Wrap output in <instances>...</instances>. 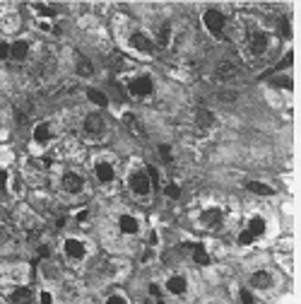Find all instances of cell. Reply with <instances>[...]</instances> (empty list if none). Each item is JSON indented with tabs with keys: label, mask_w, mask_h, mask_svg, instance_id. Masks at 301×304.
I'll use <instances>...</instances> for the list:
<instances>
[{
	"label": "cell",
	"mask_w": 301,
	"mask_h": 304,
	"mask_svg": "<svg viewBox=\"0 0 301 304\" xmlns=\"http://www.w3.org/2000/svg\"><path fill=\"white\" fill-rule=\"evenodd\" d=\"M203 24H205V29L212 34V36H222L224 27H227V17H224L219 10L210 8L205 15H203Z\"/></svg>",
	"instance_id": "6da1fadb"
},
{
	"label": "cell",
	"mask_w": 301,
	"mask_h": 304,
	"mask_svg": "<svg viewBox=\"0 0 301 304\" xmlns=\"http://www.w3.org/2000/svg\"><path fill=\"white\" fill-rule=\"evenodd\" d=\"M128 89H130V94H133V97H147V94H152L154 82H152L150 75H137V78H133V80H130Z\"/></svg>",
	"instance_id": "7a4b0ae2"
},
{
	"label": "cell",
	"mask_w": 301,
	"mask_h": 304,
	"mask_svg": "<svg viewBox=\"0 0 301 304\" xmlns=\"http://www.w3.org/2000/svg\"><path fill=\"white\" fill-rule=\"evenodd\" d=\"M150 188H152L150 176L145 174V172H135V174L130 176V191H133L135 196H147Z\"/></svg>",
	"instance_id": "3957f363"
},
{
	"label": "cell",
	"mask_w": 301,
	"mask_h": 304,
	"mask_svg": "<svg viewBox=\"0 0 301 304\" xmlns=\"http://www.w3.org/2000/svg\"><path fill=\"white\" fill-rule=\"evenodd\" d=\"M270 46V39L265 32H253L251 34V41H248V51L253 53V56H263Z\"/></svg>",
	"instance_id": "277c9868"
},
{
	"label": "cell",
	"mask_w": 301,
	"mask_h": 304,
	"mask_svg": "<svg viewBox=\"0 0 301 304\" xmlns=\"http://www.w3.org/2000/svg\"><path fill=\"white\" fill-rule=\"evenodd\" d=\"M63 249H65V256L68 258H72V261H82L85 258V254H87V249H85V244L79 239H65V244H63Z\"/></svg>",
	"instance_id": "5b68a950"
},
{
	"label": "cell",
	"mask_w": 301,
	"mask_h": 304,
	"mask_svg": "<svg viewBox=\"0 0 301 304\" xmlns=\"http://www.w3.org/2000/svg\"><path fill=\"white\" fill-rule=\"evenodd\" d=\"M130 46H133L135 51H140V53H152V51H154V41H152L147 34L135 32L133 36H130Z\"/></svg>",
	"instance_id": "8992f818"
},
{
	"label": "cell",
	"mask_w": 301,
	"mask_h": 304,
	"mask_svg": "<svg viewBox=\"0 0 301 304\" xmlns=\"http://www.w3.org/2000/svg\"><path fill=\"white\" fill-rule=\"evenodd\" d=\"M61 184H63V188L68 193H79L82 191V186H85V181H82V176H79L77 172H65Z\"/></svg>",
	"instance_id": "52a82bcc"
},
{
	"label": "cell",
	"mask_w": 301,
	"mask_h": 304,
	"mask_svg": "<svg viewBox=\"0 0 301 304\" xmlns=\"http://www.w3.org/2000/svg\"><path fill=\"white\" fill-rule=\"evenodd\" d=\"M85 130H87L89 136H102L104 130H106V123L99 113H87V119H85Z\"/></svg>",
	"instance_id": "ba28073f"
},
{
	"label": "cell",
	"mask_w": 301,
	"mask_h": 304,
	"mask_svg": "<svg viewBox=\"0 0 301 304\" xmlns=\"http://www.w3.org/2000/svg\"><path fill=\"white\" fill-rule=\"evenodd\" d=\"M94 174H96V179H99L102 184H111L113 179H116V169H113L111 162H96Z\"/></svg>",
	"instance_id": "9c48e42d"
},
{
	"label": "cell",
	"mask_w": 301,
	"mask_h": 304,
	"mask_svg": "<svg viewBox=\"0 0 301 304\" xmlns=\"http://www.w3.org/2000/svg\"><path fill=\"white\" fill-rule=\"evenodd\" d=\"M118 230L123 234H137L140 232V222H137V217H133V215H121L118 217Z\"/></svg>",
	"instance_id": "30bf717a"
},
{
	"label": "cell",
	"mask_w": 301,
	"mask_h": 304,
	"mask_svg": "<svg viewBox=\"0 0 301 304\" xmlns=\"http://www.w3.org/2000/svg\"><path fill=\"white\" fill-rule=\"evenodd\" d=\"M27 53H29V44L24 39H19V41H15V44H10V61H24L27 58Z\"/></svg>",
	"instance_id": "8fae6325"
},
{
	"label": "cell",
	"mask_w": 301,
	"mask_h": 304,
	"mask_svg": "<svg viewBox=\"0 0 301 304\" xmlns=\"http://www.w3.org/2000/svg\"><path fill=\"white\" fill-rule=\"evenodd\" d=\"M200 220H203V224H205V227L214 230V227H219V224H222V210H219V208H210V210H205V213H203V217H200Z\"/></svg>",
	"instance_id": "7c38bea8"
},
{
	"label": "cell",
	"mask_w": 301,
	"mask_h": 304,
	"mask_svg": "<svg viewBox=\"0 0 301 304\" xmlns=\"http://www.w3.org/2000/svg\"><path fill=\"white\" fill-rule=\"evenodd\" d=\"M51 140V123H36L34 126V143L36 145H46Z\"/></svg>",
	"instance_id": "4fadbf2b"
},
{
	"label": "cell",
	"mask_w": 301,
	"mask_h": 304,
	"mask_svg": "<svg viewBox=\"0 0 301 304\" xmlns=\"http://www.w3.org/2000/svg\"><path fill=\"white\" fill-rule=\"evenodd\" d=\"M34 292L29 288H15L12 295H10V302L12 304H32Z\"/></svg>",
	"instance_id": "5bb4252c"
},
{
	"label": "cell",
	"mask_w": 301,
	"mask_h": 304,
	"mask_svg": "<svg viewBox=\"0 0 301 304\" xmlns=\"http://www.w3.org/2000/svg\"><path fill=\"white\" fill-rule=\"evenodd\" d=\"M167 290L171 292V295H183V292L188 290V282H186L183 275H171V278L167 280Z\"/></svg>",
	"instance_id": "9a60e30c"
},
{
	"label": "cell",
	"mask_w": 301,
	"mask_h": 304,
	"mask_svg": "<svg viewBox=\"0 0 301 304\" xmlns=\"http://www.w3.org/2000/svg\"><path fill=\"white\" fill-rule=\"evenodd\" d=\"M251 285H253L255 290H265L272 285V275H270L268 271H255L253 275H251Z\"/></svg>",
	"instance_id": "2e32d148"
},
{
	"label": "cell",
	"mask_w": 301,
	"mask_h": 304,
	"mask_svg": "<svg viewBox=\"0 0 301 304\" xmlns=\"http://www.w3.org/2000/svg\"><path fill=\"white\" fill-rule=\"evenodd\" d=\"M87 99H89V102H92L94 106H99V109L109 106V97H106V92H104V89L89 87V89H87Z\"/></svg>",
	"instance_id": "e0dca14e"
},
{
	"label": "cell",
	"mask_w": 301,
	"mask_h": 304,
	"mask_svg": "<svg viewBox=\"0 0 301 304\" xmlns=\"http://www.w3.org/2000/svg\"><path fill=\"white\" fill-rule=\"evenodd\" d=\"M195 123H198L200 128H212L217 121H214V113L212 111H207V109H198V111H195Z\"/></svg>",
	"instance_id": "ac0fdd59"
},
{
	"label": "cell",
	"mask_w": 301,
	"mask_h": 304,
	"mask_svg": "<svg viewBox=\"0 0 301 304\" xmlns=\"http://www.w3.org/2000/svg\"><path fill=\"white\" fill-rule=\"evenodd\" d=\"M217 78H219V80H231V78H236V65L231 63V61H222V63L217 65Z\"/></svg>",
	"instance_id": "d6986e66"
},
{
	"label": "cell",
	"mask_w": 301,
	"mask_h": 304,
	"mask_svg": "<svg viewBox=\"0 0 301 304\" xmlns=\"http://www.w3.org/2000/svg\"><path fill=\"white\" fill-rule=\"evenodd\" d=\"M77 75L79 78H92V75H94V65H92V61H89L87 56L77 58Z\"/></svg>",
	"instance_id": "ffe728a7"
},
{
	"label": "cell",
	"mask_w": 301,
	"mask_h": 304,
	"mask_svg": "<svg viewBox=\"0 0 301 304\" xmlns=\"http://www.w3.org/2000/svg\"><path fill=\"white\" fill-rule=\"evenodd\" d=\"M246 188L251 193H255V196H272V186H268V184H263V181H248L246 184Z\"/></svg>",
	"instance_id": "44dd1931"
},
{
	"label": "cell",
	"mask_w": 301,
	"mask_h": 304,
	"mask_svg": "<svg viewBox=\"0 0 301 304\" xmlns=\"http://www.w3.org/2000/svg\"><path fill=\"white\" fill-rule=\"evenodd\" d=\"M193 261L198 265H210V256H207L203 244H193Z\"/></svg>",
	"instance_id": "7402d4cb"
},
{
	"label": "cell",
	"mask_w": 301,
	"mask_h": 304,
	"mask_svg": "<svg viewBox=\"0 0 301 304\" xmlns=\"http://www.w3.org/2000/svg\"><path fill=\"white\" fill-rule=\"evenodd\" d=\"M246 230H248V232L253 234V237H260L263 232H265V220H263V217H251V220H248V227H246Z\"/></svg>",
	"instance_id": "603a6c76"
},
{
	"label": "cell",
	"mask_w": 301,
	"mask_h": 304,
	"mask_svg": "<svg viewBox=\"0 0 301 304\" xmlns=\"http://www.w3.org/2000/svg\"><path fill=\"white\" fill-rule=\"evenodd\" d=\"M171 41V24H162L157 34V46H169Z\"/></svg>",
	"instance_id": "cb8c5ba5"
},
{
	"label": "cell",
	"mask_w": 301,
	"mask_h": 304,
	"mask_svg": "<svg viewBox=\"0 0 301 304\" xmlns=\"http://www.w3.org/2000/svg\"><path fill=\"white\" fill-rule=\"evenodd\" d=\"M123 121H126V126L130 130H133V133H137V136H145V130H143V123H140V121L135 119L133 113H126V116H123Z\"/></svg>",
	"instance_id": "d4e9b609"
},
{
	"label": "cell",
	"mask_w": 301,
	"mask_h": 304,
	"mask_svg": "<svg viewBox=\"0 0 301 304\" xmlns=\"http://www.w3.org/2000/svg\"><path fill=\"white\" fill-rule=\"evenodd\" d=\"M277 27H279V34H282V39H292V24H289V17H279V20H277Z\"/></svg>",
	"instance_id": "484cf974"
},
{
	"label": "cell",
	"mask_w": 301,
	"mask_h": 304,
	"mask_svg": "<svg viewBox=\"0 0 301 304\" xmlns=\"http://www.w3.org/2000/svg\"><path fill=\"white\" fill-rule=\"evenodd\" d=\"M272 85H277L282 89H292V78H287V75H275L272 78Z\"/></svg>",
	"instance_id": "4316f807"
},
{
	"label": "cell",
	"mask_w": 301,
	"mask_h": 304,
	"mask_svg": "<svg viewBox=\"0 0 301 304\" xmlns=\"http://www.w3.org/2000/svg\"><path fill=\"white\" fill-rule=\"evenodd\" d=\"M34 10H36L41 17H48V20L56 17V8H51V5H34Z\"/></svg>",
	"instance_id": "83f0119b"
},
{
	"label": "cell",
	"mask_w": 301,
	"mask_h": 304,
	"mask_svg": "<svg viewBox=\"0 0 301 304\" xmlns=\"http://www.w3.org/2000/svg\"><path fill=\"white\" fill-rule=\"evenodd\" d=\"M164 193H167V198L176 200L178 196H181V188H178L176 184H167V186H164Z\"/></svg>",
	"instance_id": "f1b7e54d"
},
{
	"label": "cell",
	"mask_w": 301,
	"mask_h": 304,
	"mask_svg": "<svg viewBox=\"0 0 301 304\" xmlns=\"http://www.w3.org/2000/svg\"><path fill=\"white\" fill-rule=\"evenodd\" d=\"M292 61H294V56H292V51H289V53H285V58H282V61L275 65V72H279V70H285V68H289V65H292Z\"/></svg>",
	"instance_id": "f546056e"
},
{
	"label": "cell",
	"mask_w": 301,
	"mask_h": 304,
	"mask_svg": "<svg viewBox=\"0 0 301 304\" xmlns=\"http://www.w3.org/2000/svg\"><path fill=\"white\" fill-rule=\"evenodd\" d=\"M253 241H255V237L248 232V230H244V232L238 234V244H241V246H248V244H253Z\"/></svg>",
	"instance_id": "4dcf8cb0"
},
{
	"label": "cell",
	"mask_w": 301,
	"mask_h": 304,
	"mask_svg": "<svg viewBox=\"0 0 301 304\" xmlns=\"http://www.w3.org/2000/svg\"><path fill=\"white\" fill-rule=\"evenodd\" d=\"M238 297H241V304H255V297H253V292H251V290H241V292H238Z\"/></svg>",
	"instance_id": "1f68e13d"
},
{
	"label": "cell",
	"mask_w": 301,
	"mask_h": 304,
	"mask_svg": "<svg viewBox=\"0 0 301 304\" xmlns=\"http://www.w3.org/2000/svg\"><path fill=\"white\" fill-rule=\"evenodd\" d=\"M159 155H162V160H164V162L174 160V157H171V147H169V145H159Z\"/></svg>",
	"instance_id": "d6a6232c"
},
{
	"label": "cell",
	"mask_w": 301,
	"mask_h": 304,
	"mask_svg": "<svg viewBox=\"0 0 301 304\" xmlns=\"http://www.w3.org/2000/svg\"><path fill=\"white\" fill-rule=\"evenodd\" d=\"M8 58H10V44L0 41V61H8Z\"/></svg>",
	"instance_id": "836d02e7"
},
{
	"label": "cell",
	"mask_w": 301,
	"mask_h": 304,
	"mask_svg": "<svg viewBox=\"0 0 301 304\" xmlns=\"http://www.w3.org/2000/svg\"><path fill=\"white\" fill-rule=\"evenodd\" d=\"M145 174L150 176V184H159V172L154 167H147V172Z\"/></svg>",
	"instance_id": "e575fe53"
},
{
	"label": "cell",
	"mask_w": 301,
	"mask_h": 304,
	"mask_svg": "<svg viewBox=\"0 0 301 304\" xmlns=\"http://www.w3.org/2000/svg\"><path fill=\"white\" fill-rule=\"evenodd\" d=\"M106 304H128V302H126V297L123 295H111L109 299H106Z\"/></svg>",
	"instance_id": "d590c367"
},
{
	"label": "cell",
	"mask_w": 301,
	"mask_h": 304,
	"mask_svg": "<svg viewBox=\"0 0 301 304\" xmlns=\"http://www.w3.org/2000/svg\"><path fill=\"white\" fill-rule=\"evenodd\" d=\"M36 254H39V256H41V258H48V254H51V249H48V246H46V244H41V246H39V249H36Z\"/></svg>",
	"instance_id": "8d00e7d4"
},
{
	"label": "cell",
	"mask_w": 301,
	"mask_h": 304,
	"mask_svg": "<svg viewBox=\"0 0 301 304\" xmlns=\"http://www.w3.org/2000/svg\"><path fill=\"white\" fill-rule=\"evenodd\" d=\"M39 299H41V304H51V302H53V297H51V292H41V295H39Z\"/></svg>",
	"instance_id": "74e56055"
},
{
	"label": "cell",
	"mask_w": 301,
	"mask_h": 304,
	"mask_svg": "<svg viewBox=\"0 0 301 304\" xmlns=\"http://www.w3.org/2000/svg\"><path fill=\"white\" fill-rule=\"evenodd\" d=\"M5 186H8V172L0 169V188H5Z\"/></svg>",
	"instance_id": "f35d334b"
},
{
	"label": "cell",
	"mask_w": 301,
	"mask_h": 304,
	"mask_svg": "<svg viewBox=\"0 0 301 304\" xmlns=\"http://www.w3.org/2000/svg\"><path fill=\"white\" fill-rule=\"evenodd\" d=\"M236 99V92H224L222 94V102H234Z\"/></svg>",
	"instance_id": "ab89813d"
},
{
	"label": "cell",
	"mask_w": 301,
	"mask_h": 304,
	"mask_svg": "<svg viewBox=\"0 0 301 304\" xmlns=\"http://www.w3.org/2000/svg\"><path fill=\"white\" fill-rule=\"evenodd\" d=\"M150 295H152V297H159V295H162L159 285H154V282H152V285H150Z\"/></svg>",
	"instance_id": "60d3db41"
},
{
	"label": "cell",
	"mask_w": 301,
	"mask_h": 304,
	"mask_svg": "<svg viewBox=\"0 0 301 304\" xmlns=\"http://www.w3.org/2000/svg\"><path fill=\"white\" fill-rule=\"evenodd\" d=\"M82 220H87V210H79L77 213V222H82Z\"/></svg>",
	"instance_id": "b9f144b4"
},
{
	"label": "cell",
	"mask_w": 301,
	"mask_h": 304,
	"mask_svg": "<svg viewBox=\"0 0 301 304\" xmlns=\"http://www.w3.org/2000/svg\"><path fill=\"white\" fill-rule=\"evenodd\" d=\"M157 241H159V239H157V234L152 232V234H150V246H154V244H157Z\"/></svg>",
	"instance_id": "7bdbcfd3"
}]
</instances>
